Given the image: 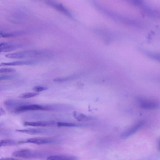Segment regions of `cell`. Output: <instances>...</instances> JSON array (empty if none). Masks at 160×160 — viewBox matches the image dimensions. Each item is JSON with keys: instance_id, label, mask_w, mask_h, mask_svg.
<instances>
[{"instance_id": "cell-1", "label": "cell", "mask_w": 160, "mask_h": 160, "mask_svg": "<svg viewBox=\"0 0 160 160\" xmlns=\"http://www.w3.org/2000/svg\"><path fill=\"white\" fill-rule=\"evenodd\" d=\"M43 53L41 50H31L9 53L6 55L5 56L10 58L21 59L35 57Z\"/></svg>"}, {"instance_id": "cell-2", "label": "cell", "mask_w": 160, "mask_h": 160, "mask_svg": "<svg viewBox=\"0 0 160 160\" xmlns=\"http://www.w3.org/2000/svg\"><path fill=\"white\" fill-rule=\"evenodd\" d=\"M39 152L28 149H23L14 151L12 156L15 157L31 158L38 157Z\"/></svg>"}, {"instance_id": "cell-3", "label": "cell", "mask_w": 160, "mask_h": 160, "mask_svg": "<svg viewBox=\"0 0 160 160\" xmlns=\"http://www.w3.org/2000/svg\"><path fill=\"white\" fill-rule=\"evenodd\" d=\"M143 120L139 121L132 127L122 132L121 137L122 139L126 138L133 135L138 131L144 124Z\"/></svg>"}, {"instance_id": "cell-4", "label": "cell", "mask_w": 160, "mask_h": 160, "mask_svg": "<svg viewBox=\"0 0 160 160\" xmlns=\"http://www.w3.org/2000/svg\"><path fill=\"white\" fill-rule=\"evenodd\" d=\"M48 108L36 104H24L19 107L16 110L15 113L27 111L38 110H46Z\"/></svg>"}, {"instance_id": "cell-5", "label": "cell", "mask_w": 160, "mask_h": 160, "mask_svg": "<svg viewBox=\"0 0 160 160\" xmlns=\"http://www.w3.org/2000/svg\"><path fill=\"white\" fill-rule=\"evenodd\" d=\"M138 102L140 107L144 109H154L159 107V102L155 101L139 99Z\"/></svg>"}, {"instance_id": "cell-6", "label": "cell", "mask_w": 160, "mask_h": 160, "mask_svg": "<svg viewBox=\"0 0 160 160\" xmlns=\"http://www.w3.org/2000/svg\"><path fill=\"white\" fill-rule=\"evenodd\" d=\"M54 142V140L51 139L42 138H31L25 141L18 142L19 143H32L40 145L51 143Z\"/></svg>"}, {"instance_id": "cell-7", "label": "cell", "mask_w": 160, "mask_h": 160, "mask_svg": "<svg viewBox=\"0 0 160 160\" xmlns=\"http://www.w3.org/2000/svg\"><path fill=\"white\" fill-rule=\"evenodd\" d=\"M4 103L8 110L14 112H15L19 107L25 104L24 102L21 101L12 100H6Z\"/></svg>"}, {"instance_id": "cell-8", "label": "cell", "mask_w": 160, "mask_h": 160, "mask_svg": "<svg viewBox=\"0 0 160 160\" xmlns=\"http://www.w3.org/2000/svg\"><path fill=\"white\" fill-rule=\"evenodd\" d=\"M37 63L35 60L18 61L8 62H2L0 63V66H16L23 65H32Z\"/></svg>"}, {"instance_id": "cell-9", "label": "cell", "mask_w": 160, "mask_h": 160, "mask_svg": "<svg viewBox=\"0 0 160 160\" xmlns=\"http://www.w3.org/2000/svg\"><path fill=\"white\" fill-rule=\"evenodd\" d=\"M24 124L26 126L43 127L53 125L54 122L48 121L26 122Z\"/></svg>"}, {"instance_id": "cell-10", "label": "cell", "mask_w": 160, "mask_h": 160, "mask_svg": "<svg viewBox=\"0 0 160 160\" xmlns=\"http://www.w3.org/2000/svg\"><path fill=\"white\" fill-rule=\"evenodd\" d=\"M16 131L18 132L32 135L44 133L47 132V131L44 129L32 128L23 129H16Z\"/></svg>"}, {"instance_id": "cell-11", "label": "cell", "mask_w": 160, "mask_h": 160, "mask_svg": "<svg viewBox=\"0 0 160 160\" xmlns=\"http://www.w3.org/2000/svg\"><path fill=\"white\" fill-rule=\"evenodd\" d=\"M48 160H74L77 159L76 157L68 155H53L47 158Z\"/></svg>"}, {"instance_id": "cell-12", "label": "cell", "mask_w": 160, "mask_h": 160, "mask_svg": "<svg viewBox=\"0 0 160 160\" xmlns=\"http://www.w3.org/2000/svg\"><path fill=\"white\" fill-rule=\"evenodd\" d=\"M22 47L21 45L18 44H7L0 47V52H7L14 50Z\"/></svg>"}, {"instance_id": "cell-13", "label": "cell", "mask_w": 160, "mask_h": 160, "mask_svg": "<svg viewBox=\"0 0 160 160\" xmlns=\"http://www.w3.org/2000/svg\"><path fill=\"white\" fill-rule=\"evenodd\" d=\"M73 115L74 118L78 121L90 120L95 119L83 114L77 113L76 112H73Z\"/></svg>"}, {"instance_id": "cell-14", "label": "cell", "mask_w": 160, "mask_h": 160, "mask_svg": "<svg viewBox=\"0 0 160 160\" xmlns=\"http://www.w3.org/2000/svg\"><path fill=\"white\" fill-rule=\"evenodd\" d=\"M79 75L78 74H74L64 78H54L53 81L57 82H61L71 80H73L78 78Z\"/></svg>"}, {"instance_id": "cell-15", "label": "cell", "mask_w": 160, "mask_h": 160, "mask_svg": "<svg viewBox=\"0 0 160 160\" xmlns=\"http://www.w3.org/2000/svg\"><path fill=\"white\" fill-rule=\"evenodd\" d=\"M17 142L16 141L11 139L0 140V147L14 145H16Z\"/></svg>"}, {"instance_id": "cell-16", "label": "cell", "mask_w": 160, "mask_h": 160, "mask_svg": "<svg viewBox=\"0 0 160 160\" xmlns=\"http://www.w3.org/2000/svg\"><path fill=\"white\" fill-rule=\"evenodd\" d=\"M57 126L58 127H76L81 126V125L75 123L64 122H58L56 123Z\"/></svg>"}, {"instance_id": "cell-17", "label": "cell", "mask_w": 160, "mask_h": 160, "mask_svg": "<svg viewBox=\"0 0 160 160\" xmlns=\"http://www.w3.org/2000/svg\"><path fill=\"white\" fill-rule=\"evenodd\" d=\"M39 93L37 92H25L20 94L18 98L22 99L28 98L35 97Z\"/></svg>"}, {"instance_id": "cell-18", "label": "cell", "mask_w": 160, "mask_h": 160, "mask_svg": "<svg viewBox=\"0 0 160 160\" xmlns=\"http://www.w3.org/2000/svg\"><path fill=\"white\" fill-rule=\"evenodd\" d=\"M128 2L136 6H141L143 5V0H125Z\"/></svg>"}, {"instance_id": "cell-19", "label": "cell", "mask_w": 160, "mask_h": 160, "mask_svg": "<svg viewBox=\"0 0 160 160\" xmlns=\"http://www.w3.org/2000/svg\"><path fill=\"white\" fill-rule=\"evenodd\" d=\"M15 36L16 34H15L14 33L0 32V38H10L13 37Z\"/></svg>"}, {"instance_id": "cell-20", "label": "cell", "mask_w": 160, "mask_h": 160, "mask_svg": "<svg viewBox=\"0 0 160 160\" xmlns=\"http://www.w3.org/2000/svg\"><path fill=\"white\" fill-rule=\"evenodd\" d=\"M48 89L47 87L43 86H36L33 87L32 89L36 92H40L46 90Z\"/></svg>"}, {"instance_id": "cell-21", "label": "cell", "mask_w": 160, "mask_h": 160, "mask_svg": "<svg viewBox=\"0 0 160 160\" xmlns=\"http://www.w3.org/2000/svg\"><path fill=\"white\" fill-rule=\"evenodd\" d=\"M15 71V70L12 68H0V73L13 72Z\"/></svg>"}, {"instance_id": "cell-22", "label": "cell", "mask_w": 160, "mask_h": 160, "mask_svg": "<svg viewBox=\"0 0 160 160\" xmlns=\"http://www.w3.org/2000/svg\"><path fill=\"white\" fill-rule=\"evenodd\" d=\"M14 76L12 75H3L0 76V81L8 80L13 78Z\"/></svg>"}, {"instance_id": "cell-23", "label": "cell", "mask_w": 160, "mask_h": 160, "mask_svg": "<svg viewBox=\"0 0 160 160\" xmlns=\"http://www.w3.org/2000/svg\"><path fill=\"white\" fill-rule=\"evenodd\" d=\"M5 114V112L2 108L0 107V116L4 115Z\"/></svg>"}, {"instance_id": "cell-24", "label": "cell", "mask_w": 160, "mask_h": 160, "mask_svg": "<svg viewBox=\"0 0 160 160\" xmlns=\"http://www.w3.org/2000/svg\"><path fill=\"white\" fill-rule=\"evenodd\" d=\"M6 159V160H14L15 159V158H3L1 159Z\"/></svg>"}, {"instance_id": "cell-25", "label": "cell", "mask_w": 160, "mask_h": 160, "mask_svg": "<svg viewBox=\"0 0 160 160\" xmlns=\"http://www.w3.org/2000/svg\"><path fill=\"white\" fill-rule=\"evenodd\" d=\"M8 43H7V42H3V43H0V47L1 46H3V45H4L7 44Z\"/></svg>"}, {"instance_id": "cell-26", "label": "cell", "mask_w": 160, "mask_h": 160, "mask_svg": "<svg viewBox=\"0 0 160 160\" xmlns=\"http://www.w3.org/2000/svg\"><path fill=\"white\" fill-rule=\"evenodd\" d=\"M2 125V123H0V127Z\"/></svg>"}, {"instance_id": "cell-27", "label": "cell", "mask_w": 160, "mask_h": 160, "mask_svg": "<svg viewBox=\"0 0 160 160\" xmlns=\"http://www.w3.org/2000/svg\"><path fill=\"white\" fill-rule=\"evenodd\" d=\"M1 89V88H0V90Z\"/></svg>"}]
</instances>
